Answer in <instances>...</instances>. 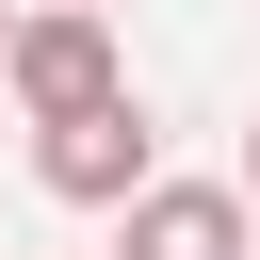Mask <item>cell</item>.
Returning a JSON list of instances; mask_svg holds the SVG:
<instances>
[{
    "label": "cell",
    "instance_id": "obj_1",
    "mask_svg": "<svg viewBox=\"0 0 260 260\" xmlns=\"http://www.w3.org/2000/svg\"><path fill=\"white\" fill-rule=\"evenodd\" d=\"M32 179H49L65 211H130V195L162 179V130H146V98L114 81V98H81V114H32Z\"/></svg>",
    "mask_w": 260,
    "mask_h": 260
},
{
    "label": "cell",
    "instance_id": "obj_2",
    "mask_svg": "<svg viewBox=\"0 0 260 260\" xmlns=\"http://www.w3.org/2000/svg\"><path fill=\"white\" fill-rule=\"evenodd\" d=\"M114 81H130V49H114L98 0H16V32H0V98H16V114H81V98H114Z\"/></svg>",
    "mask_w": 260,
    "mask_h": 260
},
{
    "label": "cell",
    "instance_id": "obj_3",
    "mask_svg": "<svg viewBox=\"0 0 260 260\" xmlns=\"http://www.w3.org/2000/svg\"><path fill=\"white\" fill-rule=\"evenodd\" d=\"M244 244H260L244 179H146V195L114 211V260H244Z\"/></svg>",
    "mask_w": 260,
    "mask_h": 260
},
{
    "label": "cell",
    "instance_id": "obj_4",
    "mask_svg": "<svg viewBox=\"0 0 260 260\" xmlns=\"http://www.w3.org/2000/svg\"><path fill=\"white\" fill-rule=\"evenodd\" d=\"M244 211H260V130H244Z\"/></svg>",
    "mask_w": 260,
    "mask_h": 260
},
{
    "label": "cell",
    "instance_id": "obj_5",
    "mask_svg": "<svg viewBox=\"0 0 260 260\" xmlns=\"http://www.w3.org/2000/svg\"><path fill=\"white\" fill-rule=\"evenodd\" d=\"M0 32H16V0H0Z\"/></svg>",
    "mask_w": 260,
    "mask_h": 260
},
{
    "label": "cell",
    "instance_id": "obj_6",
    "mask_svg": "<svg viewBox=\"0 0 260 260\" xmlns=\"http://www.w3.org/2000/svg\"><path fill=\"white\" fill-rule=\"evenodd\" d=\"M244 260H260V244H244Z\"/></svg>",
    "mask_w": 260,
    "mask_h": 260
},
{
    "label": "cell",
    "instance_id": "obj_7",
    "mask_svg": "<svg viewBox=\"0 0 260 260\" xmlns=\"http://www.w3.org/2000/svg\"><path fill=\"white\" fill-rule=\"evenodd\" d=\"M98 16H114V0H98Z\"/></svg>",
    "mask_w": 260,
    "mask_h": 260
}]
</instances>
